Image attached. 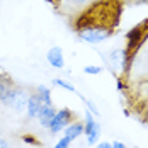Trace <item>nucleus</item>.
Wrapping results in <instances>:
<instances>
[{
    "label": "nucleus",
    "mask_w": 148,
    "mask_h": 148,
    "mask_svg": "<svg viewBox=\"0 0 148 148\" xmlns=\"http://www.w3.org/2000/svg\"><path fill=\"white\" fill-rule=\"evenodd\" d=\"M124 0H94L72 17L70 26L75 34L87 43H102L119 29Z\"/></svg>",
    "instance_id": "nucleus-1"
},
{
    "label": "nucleus",
    "mask_w": 148,
    "mask_h": 148,
    "mask_svg": "<svg viewBox=\"0 0 148 148\" xmlns=\"http://www.w3.org/2000/svg\"><path fill=\"white\" fill-rule=\"evenodd\" d=\"M148 41V17L138 22L134 27L126 32V45H124V72L121 77H118V85L128 84L130 75L133 70V65L136 61V56L140 55L141 48L147 45Z\"/></svg>",
    "instance_id": "nucleus-2"
},
{
    "label": "nucleus",
    "mask_w": 148,
    "mask_h": 148,
    "mask_svg": "<svg viewBox=\"0 0 148 148\" xmlns=\"http://www.w3.org/2000/svg\"><path fill=\"white\" fill-rule=\"evenodd\" d=\"M29 94L31 90H27L24 85H15L14 90L9 94V97L5 99L3 106L7 107H12L15 112H22L26 107H27V101H29Z\"/></svg>",
    "instance_id": "nucleus-3"
},
{
    "label": "nucleus",
    "mask_w": 148,
    "mask_h": 148,
    "mask_svg": "<svg viewBox=\"0 0 148 148\" xmlns=\"http://www.w3.org/2000/svg\"><path fill=\"white\" fill-rule=\"evenodd\" d=\"M77 121V114H75L73 111H70V109H60L56 111V114H55V118L51 119V124H49V131L53 134L60 133L61 130H65L68 124H72Z\"/></svg>",
    "instance_id": "nucleus-4"
},
{
    "label": "nucleus",
    "mask_w": 148,
    "mask_h": 148,
    "mask_svg": "<svg viewBox=\"0 0 148 148\" xmlns=\"http://www.w3.org/2000/svg\"><path fill=\"white\" fill-rule=\"evenodd\" d=\"M15 85H17V84L14 82V78L7 73V72H2V70H0V102L2 104L5 102V99H7L9 94L14 90Z\"/></svg>",
    "instance_id": "nucleus-5"
},
{
    "label": "nucleus",
    "mask_w": 148,
    "mask_h": 148,
    "mask_svg": "<svg viewBox=\"0 0 148 148\" xmlns=\"http://www.w3.org/2000/svg\"><path fill=\"white\" fill-rule=\"evenodd\" d=\"M55 114H56V107L53 104H41L39 112H38V119L41 121V126L49 128L51 119L55 118Z\"/></svg>",
    "instance_id": "nucleus-6"
},
{
    "label": "nucleus",
    "mask_w": 148,
    "mask_h": 148,
    "mask_svg": "<svg viewBox=\"0 0 148 148\" xmlns=\"http://www.w3.org/2000/svg\"><path fill=\"white\" fill-rule=\"evenodd\" d=\"M41 97L36 90H31L29 94V101H27V119H34L38 118V112H39V107H41Z\"/></svg>",
    "instance_id": "nucleus-7"
},
{
    "label": "nucleus",
    "mask_w": 148,
    "mask_h": 148,
    "mask_svg": "<svg viewBox=\"0 0 148 148\" xmlns=\"http://www.w3.org/2000/svg\"><path fill=\"white\" fill-rule=\"evenodd\" d=\"M111 65H112V68L116 70V77H121L123 72H124V49L123 48H119V49H114L112 53H111Z\"/></svg>",
    "instance_id": "nucleus-8"
},
{
    "label": "nucleus",
    "mask_w": 148,
    "mask_h": 148,
    "mask_svg": "<svg viewBox=\"0 0 148 148\" xmlns=\"http://www.w3.org/2000/svg\"><path fill=\"white\" fill-rule=\"evenodd\" d=\"M48 61H49V65H51V66H55V68H63V66H65L63 49L58 48V46L51 48V49L48 51Z\"/></svg>",
    "instance_id": "nucleus-9"
},
{
    "label": "nucleus",
    "mask_w": 148,
    "mask_h": 148,
    "mask_svg": "<svg viewBox=\"0 0 148 148\" xmlns=\"http://www.w3.org/2000/svg\"><path fill=\"white\" fill-rule=\"evenodd\" d=\"M65 130H66V131H65V136L70 138V140L73 141V140H77L78 136H82V133H84V123L75 121V123H72V124H68Z\"/></svg>",
    "instance_id": "nucleus-10"
},
{
    "label": "nucleus",
    "mask_w": 148,
    "mask_h": 148,
    "mask_svg": "<svg viewBox=\"0 0 148 148\" xmlns=\"http://www.w3.org/2000/svg\"><path fill=\"white\" fill-rule=\"evenodd\" d=\"M101 138V124L95 121V124H94V128L90 130V133L87 134V143L89 145H95V141Z\"/></svg>",
    "instance_id": "nucleus-11"
},
{
    "label": "nucleus",
    "mask_w": 148,
    "mask_h": 148,
    "mask_svg": "<svg viewBox=\"0 0 148 148\" xmlns=\"http://www.w3.org/2000/svg\"><path fill=\"white\" fill-rule=\"evenodd\" d=\"M36 92L39 94V97H41L43 104H53V102H51V92L46 89L45 85H39V87L36 89Z\"/></svg>",
    "instance_id": "nucleus-12"
},
{
    "label": "nucleus",
    "mask_w": 148,
    "mask_h": 148,
    "mask_svg": "<svg viewBox=\"0 0 148 148\" xmlns=\"http://www.w3.org/2000/svg\"><path fill=\"white\" fill-rule=\"evenodd\" d=\"M94 124H95V119L92 118V114L90 112H85V123H84V133L89 134L90 130L94 128Z\"/></svg>",
    "instance_id": "nucleus-13"
},
{
    "label": "nucleus",
    "mask_w": 148,
    "mask_h": 148,
    "mask_svg": "<svg viewBox=\"0 0 148 148\" xmlns=\"http://www.w3.org/2000/svg\"><path fill=\"white\" fill-rule=\"evenodd\" d=\"M53 84H55V85H58V87H63V89L70 90V92H77L73 85H70V84H66V82H63V80H60V78H55V80H53Z\"/></svg>",
    "instance_id": "nucleus-14"
},
{
    "label": "nucleus",
    "mask_w": 148,
    "mask_h": 148,
    "mask_svg": "<svg viewBox=\"0 0 148 148\" xmlns=\"http://www.w3.org/2000/svg\"><path fill=\"white\" fill-rule=\"evenodd\" d=\"M70 143H72V140H70V138H66V136H63L58 143L55 145V148H70Z\"/></svg>",
    "instance_id": "nucleus-15"
},
{
    "label": "nucleus",
    "mask_w": 148,
    "mask_h": 148,
    "mask_svg": "<svg viewBox=\"0 0 148 148\" xmlns=\"http://www.w3.org/2000/svg\"><path fill=\"white\" fill-rule=\"evenodd\" d=\"M84 72H85L87 75H97V73L102 72V68H101V66H85Z\"/></svg>",
    "instance_id": "nucleus-16"
},
{
    "label": "nucleus",
    "mask_w": 148,
    "mask_h": 148,
    "mask_svg": "<svg viewBox=\"0 0 148 148\" xmlns=\"http://www.w3.org/2000/svg\"><path fill=\"white\" fill-rule=\"evenodd\" d=\"M49 5H53V9L55 10H60L61 9V3H63V0H46Z\"/></svg>",
    "instance_id": "nucleus-17"
},
{
    "label": "nucleus",
    "mask_w": 148,
    "mask_h": 148,
    "mask_svg": "<svg viewBox=\"0 0 148 148\" xmlns=\"http://www.w3.org/2000/svg\"><path fill=\"white\" fill-rule=\"evenodd\" d=\"M22 140H24V141H26V143H31V145H41V143H39V141H38V140H34V138H32V136H31V134H26V136H24V138H22Z\"/></svg>",
    "instance_id": "nucleus-18"
},
{
    "label": "nucleus",
    "mask_w": 148,
    "mask_h": 148,
    "mask_svg": "<svg viewBox=\"0 0 148 148\" xmlns=\"http://www.w3.org/2000/svg\"><path fill=\"white\" fill-rule=\"evenodd\" d=\"M95 148H112V143H109V141H102V143H99Z\"/></svg>",
    "instance_id": "nucleus-19"
},
{
    "label": "nucleus",
    "mask_w": 148,
    "mask_h": 148,
    "mask_svg": "<svg viewBox=\"0 0 148 148\" xmlns=\"http://www.w3.org/2000/svg\"><path fill=\"white\" fill-rule=\"evenodd\" d=\"M68 3L70 5H82V3H85V0H68Z\"/></svg>",
    "instance_id": "nucleus-20"
},
{
    "label": "nucleus",
    "mask_w": 148,
    "mask_h": 148,
    "mask_svg": "<svg viewBox=\"0 0 148 148\" xmlns=\"http://www.w3.org/2000/svg\"><path fill=\"white\" fill-rule=\"evenodd\" d=\"M0 148H10V147H9V143H7L3 138H0Z\"/></svg>",
    "instance_id": "nucleus-21"
},
{
    "label": "nucleus",
    "mask_w": 148,
    "mask_h": 148,
    "mask_svg": "<svg viewBox=\"0 0 148 148\" xmlns=\"http://www.w3.org/2000/svg\"><path fill=\"white\" fill-rule=\"evenodd\" d=\"M112 148H126V147H124L121 141H114V143H112Z\"/></svg>",
    "instance_id": "nucleus-22"
}]
</instances>
